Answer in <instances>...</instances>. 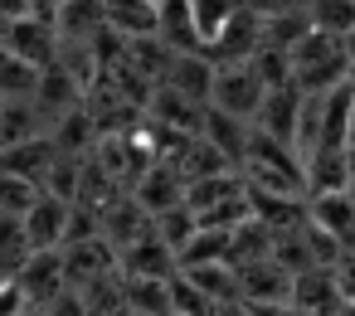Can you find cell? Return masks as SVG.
<instances>
[{"label":"cell","mask_w":355,"mask_h":316,"mask_svg":"<svg viewBox=\"0 0 355 316\" xmlns=\"http://www.w3.org/2000/svg\"><path fill=\"white\" fill-rule=\"evenodd\" d=\"M239 175L253 185V190H272V195H306V161L297 156V146L268 137L253 127V141H248V156L239 166Z\"/></svg>","instance_id":"6da1fadb"},{"label":"cell","mask_w":355,"mask_h":316,"mask_svg":"<svg viewBox=\"0 0 355 316\" xmlns=\"http://www.w3.org/2000/svg\"><path fill=\"white\" fill-rule=\"evenodd\" d=\"M292 69H297V88L302 93H331L340 83H350V59H345V44L326 30H306L292 49Z\"/></svg>","instance_id":"7a4b0ae2"},{"label":"cell","mask_w":355,"mask_h":316,"mask_svg":"<svg viewBox=\"0 0 355 316\" xmlns=\"http://www.w3.org/2000/svg\"><path fill=\"white\" fill-rule=\"evenodd\" d=\"M263 98H268V83H263V73H258L253 59H234V64H219L214 69V93H209V107L214 112H229V117L253 122L258 107H263Z\"/></svg>","instance_id":"3957f363"},{"label":"cell","mask_w":355,"mask_h":316,"mask_svg":"<svg viewBox=\"0 0 355 316\" xmlns=\"http://www.w3.org/2000/svg\"><path fill=\"white\" fill-rule=\"evenodd\" d=\"M0 44L10 54L30 59L35 69H54L59 54H64V40H59V25L44 20V15H25V20H6L0 25Z\"/></svg>","instance_id":"277c9868"},{"label":"cell","mask_w":355,"mask_h":316,"mask_svg":"<svg viewBox=\"0 0 355 316\" xmlns=\"http://www.w3.org/2000/svg\"><path fill=\"white\" fill-rule=\"evenodd\" d=\"M15 282L25 287V297H30L35 306H54L64 292H73V282H69V263H64V248H44V253H35V258L15 272Z\"/></svg>","instance_id":"5b68a950"},{"label":"cell","mask_w":355,"mask_h":316,"mask_svg":"<svg viewBox=\"0 0 355 316\" xmlns=\"http://www.w3.org/2000/svg\"><path fill=\"white\" fill-rule=\"evenodd\" d=\"M302 107H306V93H302L297 83H287V88H268V98H263V107H258L253 127H258V132H268V137H277V141H287V146H297Z\"/></svg>","instance_id":"8992f818"},{"label":"cell","mask_w":355,"mask_h":316,"mask_svg":"<svg viewBox=\"0 0 355 316\" xmlns=\"http://www.w3.org/2000/svg\"><path fill=\"white\" fill-rule=\"evenodd\" d=\"M69 224H73V200H64V195H40L35 200V209L25 214V229H30V243H35V253H44V248H64L69 243Z\"/></svg>","instance_id":"52a82bcc"},{"label":"cell","mask_w":355,"mask_h":316,"mask_svg":"<svg viewBox=\"0 0 355 316\" xmlns=\"http://www.w3.org/2000/svg\"><path fill=\"white\" fill-rule=\"evenodd\" d=\"M64 263H69V282H73V287H88V282H98V277L122 272L117 248H112L103 234H98V238H73V243H64Z\"/></svg>","instance_id":"ba28073f"},{"label":"cell","mask_w":355,"mask_h":316,"mask_svg":"<svg viewBox=\"0 0 355 316\" xmlns=\"http://www.w3.org/2000/svg\"><path fill=\"white\" fill-rule=\"evenodd\" d=\"M263 35H268V20H263V10H253L248 0L239 6V15L229 20V30L219 35V44L209 49L219 64H234V59H253L258 49H263Z\"/></svg>","instance_id":"9c48e42d"},{"label":"cell","mask_w":355,"mask_h":316,"mask_svg":"<svg viewBox=\"0 0 355 316\" xmlns=\"http://www.w3.org/2000/svg\"><path fill=\"white\" fill-rule=\"evenodd\" d=\"M117 263H122V272H137V277H175L180 272V253L151 229L146 238H137V243H127L122 253H117Z\"/></svg>","instance_id":"30bf717a"},{"label":"cell","mask_w":355,"mask_h":316,"mask_svg":"<svg viewBox=\"0 0 355 316\" xmlns=\"http://www.w3.org/2000/svg\"><path fill=\"white\" fill-rule=\"evenodd\" d=\"M239 301H292V272L272 258L243 263L239 267Z\"/></svg>","instance_id":"8fae6325"},{"label":"cell","mask_w":355,"mask_h":316,"mask_svg":"<svg viewBox=\"0 0 355 316\" xmlns=\"http://www.w3.org/2000/svg\"><path fill=\"white\" fill-rule=\"evenodd\" d=\"M340 301H345V292H340L336 267H306V272H297V277H292V301H287V306L336 316V306H340Z\"/></svg>","instance_id":"7c38bea8"},{"label":"cell","mask_w":355,"mask_h":316,"mask_svg":"<svg viewBox=\"0 0 355 316\" xmlns=\"http://www.w3.org/2000/svg\"><path fill=\"white\" fill-rule=\"evenodd\" d=\"M214 69H219V59H214V54H205V49H195V54H175V59H171V69H166V88H175V93H185V98H195V103H205V107H209Z\"/></svg>","instance_id":"4fadbf2b"},{"label":"cell","mask_w":355,"mask_h":316,"mask_svg":"<svg viewBox=\"0 0 355 316\" xmlns=\"http://www.w3.org/2000/svg\"><path fill=\"white\" fill-rule=\"evenodd\" d=\"M54 25L64 44H98L107 35V6L103 0H69V6H59Z\"/></svg>","instance_id":"5bb4252c"},{"label":"cell","mask_w":355,"mask_h":316,"mask_svg":"<svg viewBox=\"0 0 355 316\" xmlns=\"http://www.w3.org/2000/svg\"><path fill=\"white\" fill-rule=\"evenodd\" d=\"M185 190H190V185H185V175H180L171 161H156V166H151L137 185H132V195H137L151 214H166V209L185 204Z\"/></svg>","instance_id":"9a60e30c"},{"label":"cell","mask_w":355,"mask_h":316,"mask_svg":"<svg viewBox=\"0 0 355 316\" xmlns=\"http://www.w3.org/2000/svg\"><path fill=\"white\" fill-rule=\"evenodd\" d=\"M107 30L122 40H151L161 30V0H103Z\"/></svg>","instance_id":"2e32d148"},{"label":"cell","mask_w":355,"mask_h":316,"mask_svg":"<svg viewBox=\"0 0 355 316\" xmlns=\"http://www.w3.org/2000/svg\"><path fill=\"white\" fill-rule=\"evenodd\" d=\"M44 132H49V122H44V112H40L35 98H15V103L0 107V151L20 146V141H35Z\"/></svg>","instance_id":"e0dca14e"},{"label":"cell","mask_w":355,"mask_h":316,"mask_svg":"<svg viewBox=\"0 0 355 316\" xmlns=\"http://www.w3.org/2000/svg\"><path fill=\"white\" fill-rule=\"evenodd\" d=\"M122 297H127V311H146V316H175L171 277H137V272H122Z\"/></svg>","instance_id":"ac0fdd59"},{"label":"cell","mask_w":355,"mask_h":316,"mask_svg":"<svg viewBox=\"0 0 355 316\" xmlns=\"http://www.w3.org/2000/svg\"><path fill=\"white\" fill-rule=\"evenodd\" d=\"M331 190H350V146L345 151L326 146L306 161V195H331Z\"/></svg>","instance_id":"d6986e66"},{"label":"cell","mask_w":355,"mask_h":316,"mask_svg":"<svg viewBox=\"0 0 355 316\" xmlns=\"http://www.w3.org/2000/svg\"><path fill=\"white\" fill-rule=\"evenodd\" d=\"M205 137L234 161V170L243 166V156H248V141H253V122H243V117H229V112H214L209 107V117H205Z\"/></svg>","instance_id":"ffe728a7"},{"label":"cell","mask_w":355,"mask_h":316,"mask_svg":"<svg viewBox=\"0 0 355 316\" xmlns=\"http://www.w3.org/2000/svg\"><path fill=\"white\" fill-rule=\"evenodd\" d=\"M311 224L331 229L345 238L350 248V234H355V190H331V195H311Z\"/></svg>","instance_id":"44dd1931"},{"label":"cell","mask_w":355,"mask_h":316,"mask_svg":"<svg viewBox=\"0 0 355 316\" xmlns=\"http://www.w3.org/2000/svg\"><path fill=\"white\" fill-rule=\"evenodd\" d=\"M175 54H195L205 49L200 44V30H195V15H190V0H161V30H156Z\"/></svg>","instance_id":"7402d4cb"},{"label":"cell","mask_w":355,"mask_h":316,"mask_svg":"<svg viewBox=\"0 0 355 316\" xmlns=\"http://www.w3.org/2000/svg\"><path fill=\"white\" fill-rule=\"evenodd\" d=\"M40 78H44V69H35L30 59H20V54H10L6 44H0V98H6V103L35 98L40 93Z\"/></svg>","instance_id":"603a6c76"},{"label":"cell","mask_w":355,"mask_h":316,"mask_svg":"<svg viewBox=\"0 0 355 316\" xmlns=\"http://www.w3.org/2000/svg\"><path fill=\"white\" fill-rule=\"evenodd\" d=\"M30 258H35V243H30L25 214H6V209H0V267L15 277Z\"/></svg>","instance_id":"cb8c5ba5"},{"label":"cell","mask_w":355,"mask_h":316,"mask_svg":"<svg viewBox=\"0 0 355 316\" xmlns=\"http://www.w3.org/2000/svg\"><path fill=\"white\" fill-rule=\"evenodd\" d=\"M243 0H190V15H195V30H200V44L205 54L219 44V35L229 30V20L239 15Z\"/></svg>","instance_id":"d4e9b609"},{"label":"cell","mask_w":355,"mask_h":316,"mask_svg":"<svg viewBox=\"0 0 355 316\" xmlns=\"http://www.w3.org/2000/svg\"><path fill=\"white\" fill-rule=\"evenodd\" d=\"M40 195H44V185H40V180L15 175V170L0 166V209H6V214H30Z\"/></svg>","instance_id":"484cf974"},{"label":"cell","mask_w":355,"mask_h":316,"mask_svg":"<svg viewBox=\"0 0 355 316\" xmlns=\"http://www.w3.org/2000/svg\"><path fill=\"white\" fill-rule=\"evenodd\" d=\"M156 234H161L175 253H185V248H190V238L200 234V214H195L190 204H175V209L156 214Z\"/></svg>","instance_id":"4316f807"},{"label":"cell","mask_w":355,"mask_h":316,"mask_svg":"<svg viewBox=\"0 0 355 316\" xmlns=\"http://www.w3.org/2000/svg\"><path fill=\"white\" fill-rule=\"evenodd\" d=\"M311 25L345 40L355 30V0H311Z\"/></svg>","instance_id":"83f0119b"},{"label":"cell","mask_w":355,"mask_h":316,"mask_svg":"<svg viewBox=\"0 0 355 316\" xmlns=\"http://www.w3.org/2000/svg\"><path fill=\"white\" fill-rule=\"evenodd\" d=\"M171 297H175V316H214V311H219V301H214L205 287H195L185 272L171 277Z\"/></svg>","instance_id":"f1b7e54d"},{"label":"cell","mask_w":355,"mask_h":316,"mask_svg":"<svg viewBox=\"0 0 355 316\" xmlns=\"http://www.w3.org/2000/svg\"><path fill=\"white\" fill-rule=\"evenodd\" d=\"M306 248H311V263L316 267H336L345 258V238L331 234V229H321V224H306Z\"/></svg>","instance_id":"f546056e"},{"label":"cell","mask_w":355,"mask_h":316,"mask_svg":"<svg viewBox=\"0 0 355 316\" xmlns=\"http://www.w3.org/2000/svg\"><path fill=\"white\" fill-rule=\"evenodd\" d=\"M30 306V297H25V287L15 282V277H6L0 282V316H20Z\"/></svg>","instance_id":"4dcf8cb0"},{"label":"cell","mask_w":355,"mask_h":316,"mask_svg":"<svg viewBox=\"0 0 355 316\" xmlns=\"http://www.w3.org/2000/svg\"><path fill=\"white\" fill-rule=\"evenodd\" d=\"M44 316H93L88 311V301H83V292H64L54 306H44Z\"/></svg>","instance_id":"1f68e13d"},{"label":"cell","mask_w":355,"mask_h":316,"mask_svg":"<svg viewBox=\"0 0 355 316\" xmlns=\"http://www.w3.org/2000/svg\"><path fill=\"white\" fill-rule=\"evenodd\" d=\"M248 6L263 15H297V10H311V0H248Z\"/></svg>","instance_id":"d6a6232c"},{"label":"cell","mask_w":355,"mask_h":316,"mask_svg":"<svg viewBox=\"0 0 355 316\" xmlns=\"http://www.w3.org/2000/svg\"><path fill=\"white\" fill-rule=\"evenodd\" d=\"M336 277H340V292H345V301H355V253L345 248V258L336 263Z\"/></svg>","instance_id":"836d02e7"},{"label":"cell","mask_w":355,"mask_h":316,"mask_svg":"<svg viewBox=\"0 0 355 316\" xmlns=\"http://www.w3.org/2000/svg\"><path fill=\"white\" fill-rule=\"evenodd\" d=\"M243 306H248V316H287L282 301H243Z\"/></svg>","instance_id":"e575fe53"},{"label":"cell","mask_w":355,"mask_h":316,"mask_svg":"<svg viewBox=\"0 0 355 316\" xmlns=\"http://www.w3.org/2000/svg\"><path fill=\"white\" fill-rule=\"evenodd\" d=\"M340 44H345V59H350V69H355V30H350V35H345Z\"/></svg>","instance_id":"d590c367"},{"label":"cell","mask_w":355,"mask_h":316,"mask_svg":"<svg viewBox=\"0 0 355 316\" xmlns=\"http://www.w3.org/2000/svg\"><path fill=\"white\" fill-rule=\"evenodd\" d=\"M336 316H355V301H340V306H336Z\"/></svg>","instance_id":"8d00e7d4"},{"label":"cell","mask_w":355,"mask_h":316,"mask_svg":"<svg viewBox=\"0 0 355 316\" xmlns=\"http://www.w3.org/2000/svg\"><path fill=\"white\" fill-rule=\"evenodd\" d=\"M20 316H44V306H35V301H30V306H25Z\"/></svg>","instance_id":"74e56055"},{"label":"cell","mask_w":355,"mask_h":316,"mask_svg":"<svg viewBox=\"0 0 355 316\" xmlns=\"http://www.w3.org/2000/svg\"><path fill=\"white\" fill-rule=\"evenodd\" d=\"M287 316H321V311H297V306H287Z\"/></svg>","instance_id":"f35d334b"},{"label":"cell","mask_w":355,"mask_h":316,"mask_svg":"<svg viewBox=\"0 0 355 316\" xmlns=\"http://www.w3.org/2000/svg\"><path fill=\"white\" fill-rule=\"evenodd\" d=\"M350 141H355V103H350Z\"/></svg>","instance_id":"ab89813d"},{"label":"cell","mask_w":355,"mask_h":316,"mask_svg":"<svg viewBox=\"0 0 355 316\" xmlns=\"http://www.w3.org/2000/svg\"><path fill=\"white\" fill-rule=\"evenodd\" d=\"M49 6H54V15H59V6H69V0H49Z\"/></svg>","instance_id":"60d3db41"},{"label":"cell","mask_w":355,"mask_h":316,"mask_svg":"<svg viewBox=\"0 0 355 316\" xmlns=\"http://www.w3.org/2000/svg\"><path fill=\"white\" fill-rule=\"evenodd\" d=\"M6 277H10V272H6V267H0V282H6Z\"/></svg>","instance_id":"b9f144b4"},{"label":"cell","mask_w":355,"mask_h":316,"mask_svg":"<svg viewBox=\"0 0 355 316\" xmlns=\"http://www.w3.org/2000/svg\"><path fill=\"white\" fill-rule=\"evenodd\" d=\"M350 253H355V234H350Z\"/></svg>","instance_id":"7bdbcfd3"},{"label":"cell","mask_w":355,"mask_h":316,"mask_svg":"<svg viewBox=\"0 0 355 316\" xmlns=\"http://www.w3.org/2000/svg\"><path fill=\"white\" fill-rule=\"evenodd\" d=\"M127 316H146V311H127Z\"/></svg>","instance_id":"ee69618b"},{"label":"cell","mask_w":355,"mask_h":316,"mask_svg":"<svg viewBox=\"0 0 355 316\" xmlns=\"http://www.w3.org/2000/svg\"><path fill=\"white\" fill-rule=\"evenodd\" d=\"M350 83H355V69H350Z\"/></svg>","instance_id":"f6af8a7d"},{"label":"cell","mask_w":355,"mask_h":316,"mask_svg":"<svg viewBox=\"0 0 355 316\" xmlns=\"http://www.w3.org/2000/svg\"><path fill=\"white\" fill-rule=\"evenodd\" d=\"M0 107H6V98H0Z\"/></svg>","instance_id":"bcb514c9"},{"label":"cell","mask_w":355,"mask_h":316,"mask_svg":"<svg viewBox=\"0 0 355 316\" xmlns=\"http://www.w3.org/2000/svg\"><path fill=\"white\" fill-rule=\"evenodd\" d=\"M350 190H355V185H350Z\"/></svg>","instance_id":"7dc6e473"}]
</instances>
